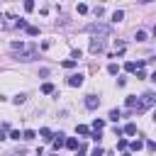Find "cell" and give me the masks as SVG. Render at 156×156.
I'll return each instance as SVG.
<instances>
[{
	"instance_id": "6da1fadb",
	"label": "cell",
	"mask_w": 156,
	"mask_h": 156,
	"mask_svg": "<svg viewBox=\"0 0 156 156\" xmlns=\"http://www.w3.org/2000/svg\"><path fill=\"white\" fill-rule=\"evenodd\" d=\"M85 32L88 34H93V37H110V32H112V27L110 24H100V22H93V24H88L85 27Z\"/></svg>"
},
{
	"instance_id": "7a4b0ae2",
	"label": "cell",
	"mask_w": 156,
	"mask_h": 156,
	"mask_svg": "<svg viewBox=\"0 0 156 156\" xmlns=\"http://www.w3.org/2000/svg\"><path fill=\"white\" fill-rule=\"evenodd\" d=\"M17 58H20V61H34V58H37V46H29V44H27L22 51H17Z\"/></svg>"
},
{
	"instance_id": "3957f363",
	"label": "cell",
	"mask_w": 156,
	"mask_h": 156,
	"mask_svg": "<svg viewBox=\"0 0 156 156\" xmlns=\"http://www.w3.org/2000/svg\"><path fill=\"white\" fill-rule=\"evenodd\" d=\"M102 51H105V39L93 37L90 39V54H102Z\"/></svg>"
},
{
	"instance_id": "277c9868",
	"label": "cell",
	"mask_w": 156,
	"mask_h": 156,
	"mask_svg": "<svg viewBox=\"0 0 156 156\" xmlns=\"http://www.w3.org/2000/svg\"><path fill=\"white\" fill-rule=\"evenodd\" d=\"M127 107H129V110H136V112H141V110H144V102H141V98H136V95H129V98H127Z\"/></svg>"
},
{
	"instance_id": "5b68a950",
	"label": "cell",
	"mask_w": 156,
	"mask_h": 156,
	"mask_svg": "<svg viewBox=\"0 0 156 156\" xmlns=\"http://www.w3.org/2000/svg\"><path fill=\"white\" fill-rule=\"evenodd\" d=\"M83 80H85V78H83V73H73V76H68V80H66V83H68L71 88H80V85H83Z\"/></svg>"
},
{
	"instance_id": "8992f818",
	"label": "cell",
	"mask_w": 156,
	"mask_h": 156,
	"mask_svg": "<svg viewBox=\"0 0 156 156\" xmlns=\"http://www.w3.org/2000/svg\"><path fill=\"white\" fill-rule=\"evenodd\" d=\"M98 105H100V98H98V95H88V98H85V107H88V110H95Z\"/></svg>"
},
{
	"instance_id": "52a82bcc",
	"label": "cell",
	"mask_w": 156,
	"mask_h": 156,
	"mask_svg": "<svg viewBox=\"0 0 156 156\" xmlns=\"http://www.w3.org/2000/svg\"><path fill=\"white\" fill-rule=\"evenodd\" d=\"M51 144H54V149H56V151H58L61 146H66V139H63V134H54V141H51Z\"/></svg>"
},
{
	"instance_id": "ba28073f",
	"label": "cell",
	"mask_w": 156,
	"mask_h": 156,
	"mask_svg": "<svg viewBox=\"0 0 156 156\" xmlns=\"http://www.w3.org/2000/svg\"><path fill=\"white\" fill-rule=\"evenodd\" d=\"M39 136H41L44 141H54V134H51V129H46V127L39 129Z\"/></svg>"
},
{
	"instance_id": "9c48e42d",
	"label": "cell",
	"mask_w": 156,
	"mask_h": 156,
	"mask_svg": "<svg viewBox=\"0 0 156 156\" xmlns=\"http://www.w3.org/2000/svg\"><path fill=\"white\" fill-rule=\"evenodd\" d=\"M66 146H68V149H73V151H78V149H80L78 139H73V136H68V139H66Z\"/></svg>"
},
{
	"instance_id": "30bf717a",
	"label": "cell",
	"mask_w": 156,
	"mask_h": 156,
	"mask_svg": "<svg viewBox=\"0 0 156 156\" xmlns=\"http://www.w3.org/2000/svg\"><path fill=\"white\" fill-rule=\"evenodd\" d=\"M122 132H124V134H129V136H132V134H136V124H134V122H129V124H127V127H124V129H122Z\"/></svg>"
},
{
	"instance_id": "8fae6325",
	"label": "cell",
	"mask_w": 156,
	"mask_h": 156,
	"mask_svg": "<svg viewBox=\"0 0 156 156\" xmlns=\"http://www.w3.org/2000/svg\"><path fill=\"white\" fill-rule=\"evenodd\" d=\"M146 37H149V34H146L144 29H136V34H134V39H136V41H146Z\"/></svg>"
},
{
	"instance_id": "7c38bea8",
	"label": "cell",
	"mask_w": 156,
	"mask_h": 156,
	"mask_svg": "<svg viewBox=\"0 0 156 156\" xmlns=\"http://www.w3.org/2000/svg\"><path fill=\"white\" fill-rule=\"evenodd\" d=\"M93 129H95V132H102V129H105V119H95V122H93Z\"/></svg>"
},
{
	"instance_id": "4fadbf2b",
	"label": "cell",
	"mask_w": 156,
	"mask_h": 156,
	"mask_svg": "<svg viewBox=\"0 0 156 156\" xmlns=\"http://www.w3.org/2000/svg\"><path fill=\"white\" fill-rule=\"evenodd\" d=\"M34 136H37V132H34V129H24V132H22V139H27V141H29V139H34Z\"/></svg>"
},
{
	"instance_id": "5bb4252c",
	"label": "cell",
	"mask_w": 156,
	"mask_h": 156,
	"mask_svg": "<svg viewBox=\"0 0 156 156\" xmlns=\"http://www.w3.org/2000/svg\"><path fill=\"white\" fill-rule=\"evenodd\" d=\"M141 146H144V141H141V139H134V141L129 144V149H132V151H139Z\"/></svg>"
},
{
	"instance_id": "9a60e30c",
	"label": "cell",
	"mask_w": 156,
	"mask_h": 156,
	"mask_svg": "<svg viewBox=\"0 0 156 156\" xmlns=\"http://www.w3.org/2000/svg\"><path fill=\"white\" fill-rule=\"evenodd\" d=\"M10 46H12V51H22V49H24L27 44H24V41H12Z\"/></svg>"
},
{
	"instance_id": "2e32d148",
	"label": "cell",
	"mask_w": 156,
	"mask_h": 156,
	"mask_svg": "<svg viewBox=\"0 0 156 156\" xmlns=\"http://www.w3.org/2000/svg\"><path fill=\"white\" fill-rule=\"evenodd\" d=\"M41 93H44V95H51V93H54V85H51V83H44V85H41Z\"/></svg>"
},
{
	"instance_id": "e0dca14e",
	"label": "cell",
	"mask_w": 156,
	"mask_h": 156,
	"mask_svg": "<svg viewBox=\"0 0 156 156\" xmlns=\"http://www.w3.org/2000/svg\"><path fill=\"white\" fill-rule=\"evenodd\" d=\"M24 100H27V95H24V93H20V95H15V98H12V102H15V105H22Z\"/></svg>"
},
{
	"instance_id": "ac0fdd59",
	"label": "cell",
	"mask_w": 156,
	"mask_h": 156,
	"mask_svg": "<svg viewBox=\"0 0 156 156\" xmlns=\"http://www.w3.org/2000/svg\"><path fill=\"white\" fill-rule=\"evenodd\" d=\"M76 132H78V134H83V136H88V134H90V129H88L85 124H78V127H76Z\"/></svg>"
},
{
	"instance_id": "d6986e66",
	"label": "cell",
	"mask_w": 156,
	"mask_h": 156,
	"mask_svg": "<svg viewBox=\"0 0 156 156\" xmlns=\"http://www.w3.org/2000/svg\"><path fill=\"white\" fill-rule=\"evenodd\" d=\"M119 115H122L119 110H110V115H107V117H110L112 122H117V119H119Z\"/></svg>"
},
{
	"instance_id": "ffe728a7",
	"label": "cell",
	"mask_w": 156,
	"mask_h": 156,
	"mask_svg": "<svg viewBox=\"0 0 156 156\" xmlns=\"http://www.w3.org/2000/svg\"><path fill=\"white\" fill-rule=\"evenodd\" d=\"M122 17H124V12H122V10H115V15H112V22H119Z\"/></svg>"
},
{
	"instance_id": "44dd1931",
	"label": "cell",
	"mask_w": 156,
	"mask_h": 156,
	"mask_svg": "<svg viewBox=\"0 0 156 156\" xmlns=\"http://www.w3.org/2000/svg\"><path fill=\"white\" fill-rule=\"evenodd\" d=\"M27 34H29V37H37V34H39V27H32V24H29V27H27Z\"/></svg>"
},
{
	"instance_id": "7402d4cb",
	"label": "cell",
	"mask_w": 156,
	"mask_h": 156,
	"mask_svg": "<svg viewBox=\"0 0 156 156\" xmlns=\"http://www.w3.org/2000/svg\"><path fill=\"white\" fill-rule=\"evenodd\" d=\"M88 12V5L85 2H78V15H85Z\"/></svg>"
},
{
	"instance_id": "603a6c76",
	"label": "cell",
	"mask_w": 156,
	"mask_h": 156,
	"mask_svg": "<svg viewBox=\"0 0 156 156\" xmlns=\"http://www.w3.org/2000/svg\"><path fill=\"white\" fill-rule=\"evenodd\" d=\"M61 66H63V68H73V66H76V61H73V58H66Z\"/></svg>"
},
{
	"instance_id": "cb8c5ba5",
	"label": "cell",
	"mask_w": 156,
	"mask_h": 156,
	"mask_svg": "<svg viewBox=\"0 0 156 156\" xmlns=\"http://www.w3.org/2000/svg\"><path fill=\"white\" fill-rule=\"evenodd\" d=\"M127 146H129V144H127V139H119V141H117V149H119V151H124Z\"/></svg>"
},
{
	"instance_id": "d4e9b609",
	"label": "cell",
	"mask_w": 156,
	"mask_h": 156,
	"mask_svg": "<svg viewBox=\"0 0 156 156\" xmlns=\"http://www.w3.org/2000/svg\"><path fill=\"white\" fill-rule=\"evenodd\" d=\"M15 24H17V27H20V29H27V27H29V24H27V20H17V22H15Z\"/></svg>"
},
{
	"instance_id": "484cf974",
	"label": "cell",
	"mask_w": 156,
	"mask_h": 156,
	"mask_svg": "<svg viewBox=\"0 0 156 156\" xmlns=\"http://www.w3.org/2000/svg\"><path fill=\"white\" fill-rule=\"evenodd\" d=\"M71 56H73V61H78L83 54H80V49H73V51H71Z\"/></svg>"
},
{
	"instance_id": "4316f807",
	"label": "cell",
	"mask_w": 156,
	"mask_h": 156,
	"mask_svg": "<svg viewBox=\"0 0 156 156\" xmlns=\"http://www.w3.org/2000/svg\"><path fill=\"white\" fill-rule=\"evenodd\" d=\"M117 71H119V68H117V63H110V66H107V73H112V76H115Z\"/></svg>"
},
{
	"instance_id": "83f0119b",
	"label": "cell",
	"mask_w": 156,
	"mask_h": 156,
	"mask_svg": "<svg viewBox=\"0 0 156 156\" xmlns=\"http://www.w3.org/2000/svg\"><path fill=\"white\" fill-rule=\"evenodd\" d=\"M24 10H27V12H32V10H34V2H32V0H27V2H24Z\"/></svg>"
},
{
	"instance_id": "f1b7e54d",
	"label": "cell",
	"mask_w": 156,
	"mask_h": 156,
	"mask_svg": "<svg viewBox=\"0 0 156 156\" xmlns=\"http://www.w3.org/2000/svg\"><path fill=\"white\" fill-rule=\"evenodd\" d=\"M102 154H105V151H102V149H100V146H95V149H93V154H90V156H102Z\"/></svg>"
},
{
	"instance_id": "f546056e",
	"label": "cell",
	"mask_w": 156,
	"mask_h": 156,
	"mask_svg": "<svg viewBox=\"0 0 156 156\" xmlns=\"http://www.w3.org/2000/svg\"><path fill=\"white\" fill-rule=\"evenodd\" d=\"M146 149L149 151H156V141H146Z\"/></svg>"
},
{
	"instance_id": "4dcf8cb0",
	"label": "cell",
	"mask_w": 156,
	"mask_h": 156,
	"mask_svg": "<svg viewBox=\"0 0 156 156\" xmlns=\"http://www.w3.org/2000/svg\"><path fill=\"white\" fill-rule=\"evenodd\" d=\"M76 156H85V146H83V144H80V149L76 151Z\"/></svg>"
},
{
	"instance_id": "1f68e13d",
	"label": "cell",
	"mask_w": 156,
	"mask_h": 156,
	"mask_svg": "<svg viewBox=\"0 0 156 156\" xmlns=\"http://www.w3.org/2000/svg\"><path fill=\"white\" fill-rule=\"evenodd\" d=\"M151 80H156V73H151Z\"/></svg>"
},
{
	"instance_id": "d6a6232c",
	"label": "cell",
	"mask_w": 156,
	"mask_h": 156,
	"mask_svg": "<svg viewBox=\"0 0 156 156\" xmlns=\"http://www.w3.org/2000/svg\"><path fill=\"white\" fill-rule=\"evenodd\" d=\"M151 119H154V122H156V112H154V117H151Z\"/></svg>"
},
{
	"instance_id": "836d02e7",
	"label": "cell",
	"mask_w": 156,
	"mask_h": 156,
	"mask_svg": "<svg viewBox=\"0 0 156 156\" xmlns=\"http://www.w3.org/2000/svg\"><path fill=\"white\" fill-rule=\"evenodd\" d=\"M154 37H156V27H154Z\"/></svg>"
}]
</instances>
